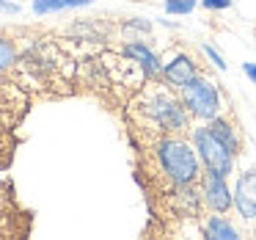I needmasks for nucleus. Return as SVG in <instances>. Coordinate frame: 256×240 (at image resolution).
<instances>
[{
	"mask_svg": "<svg viewBox=\"0 0 256 240\" xmlns=\"http://www.w3.org/2000/svg\"><path fill=\"white\" fill-rule=\"evenodd\" d=\"M132 111L140 113V122L152 124L157 133L179 135L188 130V108L182 100L166 94L162 89H149L132 102Z\"/></svg>",
	"mask_w": 256,
	"mask_h": 240,
	"instance_id": "f257e3e1",
	"label": "nucleus"
},
{
	"mask_svg": "<svg viewBox=\"0 0 256 240\" xmlns=\"http://www.w3.org/2000/svg\"><path fill=\"white\" fill-rule=\"evenodd\" d=\"M157 163L162 174L174 185H193L201 174V157L188 141L182 138H160L154 146Z\"/></svg>",
	"mask_w": 256,
	"mask_h": 240,
	"instance_id": "f03ea898",
	"label": "nucleus"
},
{
	"mask_svg": "<svg viewBox=\"0 0 256 240\" xmlns=\"http://www.w3.org/2000/svg\"><path fill=\"white\" fill-rule=\"evenodd\" d=\"M193 141H196V152H198L201 163L206 166V171H218V174H232L234 168V152L212 133L210 127H198L193 133Z\"/></svg>",
	"mask_w": 256,
	"mask_h": 240,
	"instance_id": "7ed1b4c3",
	"label": "nucleus"
},
{
	"mask_svg": "<svg viewBox=\"0 0 256 240\" xmlns=\"http://www.w3.org/2000/svg\"><path fill=\"white\" fill-rule=\"evenodd\" d=\"M182 94V105L188 108V113H193L196 119H215L220 113V94L212 83L201 78H193L179 89Z\"/></svg>",
	"mask_w": 256,
	"mask_h": 240,
	"instance_id": "20e7f679",
	"label": "nucleus"
},
{
	"mask_svg": "<svg viewBox=\"0 0 256 240\" xmlns=\"http://www.w3.org/2000/svg\"><path fill=\"white\" fill-rule=\"evenodd\" d=\"M201 193H204V204L212 212H226L232 207V190L226 185V177L218 171H206L201 177Z\"/></svg>",
	"mask_w": 256,
	"mask_h": 240,
	"instance_id": "39448f33",
	"label": "nucleus"
},
{
	"mask_svg": "<svg viewBox=\"0 0 256 240\" xmlns=\"http://www.w3.org/2000/svg\"><path fill=\"white\" fill-rule=\"evenodd\" d=\"M234 207H237L240 218H245V221L256 218V168L240 174L237 190H234Z\"/></svg>",
	"mask_w": 256,
	"mask_h": 240,
	"instance_id": "423d86ee",
	"label": "nucleus"
},
{
	"mask_svg": "<svg viewBox=\"0 0 256 240\" xmlns=\"http://www.w3.org/2000/svg\"><path fill=\"white\" fill-rule=\"evenodd\" d=\"M25 108H28V97H25V91L20 89L17 83H8V80L0 78V116L17 122V119L25 113Z\"/></svg>",
	"mask_w": 256,
	"mask_h": 240,
	"instance_id": "0eeeda50",
	"label": "nucleus"
},
{
	"mask_svg": "<svg viewBox=\"0 0 256 240\" xmlns=\"http://www.w3.org/2000/svg\"><path fill=\"white\" fill-rule=\"evenodd\" d=\"M162 75H166L168 86H174V89H182L188 80L196 78V64H193V58H190V56H176L166 69H162Z\"/></svg>",
	"mask_w": 256,
	"mask_h": 240,
	"instance_id": "6e6552de",
	"label": "nucleus"
},
{
	"mask_svg": "<svg viewBox=\"0 0 256 240\" xmlns=\"http://www.w3.org/2000/svg\"><path fill=\"white\" fill-rule=\"evenodd\" d=\"M124 56L132 58V61H138L149 75L160 72V61H157V56H154V53H152L146 45H140V42H130V45L124 47Z\"/></svg>",
	"mask_w": 256,
	"mask_h": 240,
	"instance_id": "1a4fd4ad",
	"label": "nucleus"
},
{
	"mask_svg": "<svg viewBox=\"0 0 256 240\" xmlns=\"http://www.w3.org/2000/svg\"><path fill=\"white\" fill-rule=\"evenodd\" d=\"M204 234L210 240H237L240 232L234 229V223H228L223 215H210L204 221Z\"/></svg>",
	"mask_w": 256,
	"mask_h": 240,
	"instance_id": "9d476101",
	"label": "nucleus"
},
{
	"mask_svg": "<svg viewBox=\"0 0 256 240\" xmlns=\"http://www.w3.org/2000/svg\"><path fill=\"white\" fill-rule=\"evenodd\" d=\"M17 58H20V50H17V42L12 36L0 34V75L8 72V69L17 67Z\"/></svg>",
	"mask_w": 256,
	"mask_h": 240,
	"instance_id": "9b49d317",
	"label": "nucleus"
},
{
	"mask_svg": "<svg viewBox=\"0 0 256 240\" xmlns=\"http://www.w3.org/2000/svg\"><path fill=\"white\" fill-rule=\"evenodd\" d=\"M14 119H6L0 116V168L12 160V152H14V144H12V127H14Z\"/></svg>",
	"mask_w": 256,
	"mask_h": 240,
	"instance_id": "f8f14e48",
	"label": "nucleus"
},
{
	"mask_svg": "<svg viewBox=\"0 0 256 240\" xmlns=\"http://www.w3.org/2000/svg\"><path fill=\"white\" fill-rule=\"evenodd\" d=\"M206 127H210L212 133H215L218 138H220V141H223V144H226L232 152H237V133H234V127L226 122V119L215 116V119H210V124H206Z\"/></svg>",
	"mask_w": 256,
	"mask_h": 240,
	"instance_id": "ddd939ff",
	"label": "nucleus"
},
{
	"mask_svg": "<svg viewBox=\"0 0 256 240\" xmlns=\"http://www.w3.org/2000/svg\"><path fill=\"white\" fill-rule=\"evenodd\" d=\"M88 0H34V12L36 14H47V12H58V9H72V6H86Z\"/></svg>",
	"mask_w": 256,
	"mask_h": 240,
	"instance_id": "4468645a",
	"label": "nucleus"
},
{
	"mask_svg": "<svg viewBox=\"0 0 256 240\" xmlns=\"http://www.w3.org/2000/svg\"><path fill=\"white\" fill-rule=\"evenodd\" d=\"M196 6V0H168L166 3V12L168 14H190Z\"/></svg>",
	"mask_w": 256,
	"mask_h": 240,
	"instance_id": "2eb2a0df",
	"label": "nucleus"
},
{
	"mask_svg": "<svg viewBox=\"0 0 256 240\" xmlns=\"http://www.w3.org/2000/svg\"><path fill=\"white\" fill-rule=\"evenodd\" d=\"M204 53L210 56V61L215 64L218 69H226V64H223V58H220V56H218V50H212V47H204Z\"/></svg>",
	"mask_w": 256,
	"mask_h": 240,
	"instance_id": "dca6fc26",
	"label": "nucleus"
},
{
	"mask_svg": "<svg viewBox=\"0 0 256 240\" xmlns=\"http://www.w3.org/2000/svg\"><path fill=\"white\" fill-rule=\"evenodd\" d=\"M206 9H228L232 6V0H204Z\"/></svg>",
	"mask_w": 256,
	"mask_h": 240,
	"instance_id": "f3484780",
	"label": "nucleus"
},
{
	"mask_svg": "<svg viewBox=\"0 0 256 240\" xmlns=\"http://www.w3.org/2000/svg\"><path fill=\"white\" fill-rule=\"evenodd\" d=\"M242 69H245V75H248V78H250V80H254V83H256V64H245Z\"/></svg>",
	"mask_w": 256,
	"mask_h": 240,
	"instance_id": "a211bd4d",
	"label": "nucleus"
}]
</instances>
